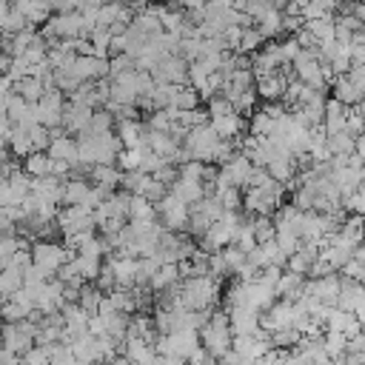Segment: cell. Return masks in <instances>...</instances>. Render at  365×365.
<instances>
[{
  "mask_svg": "<svg viewBox=\"0 0 365 365\" xmlns=\"http://www.w3.org/2000/svg\"><path fill=\"white\" fill-rule=\"evenodd\" d=\"M200 342H202V348L211 354V356H217V359H222L225 354H231L234 351V331H231V317H228V311H214L211 314V322L200 331Z\"/></svg>",
  "mask_w": 365,
  "mask_h": 365,
  "instance_id": "cell-1",
  "label": "cell"
},
{
  "mask_svg": "<svg viewBox=\"0 0 365 365\" xmlns=\"http://www.w3.org/2000/svg\"><path fill=\"white\" fill-rule=\"evenodd\" d=\"M31 257H34V265H40L48 274H57L66 262H74L77 259V251H68L57 240H37L31 245Z\"/></svg>",
  "mask_w": 365,
  "mask_h": 365,
  "instance_id": "cell-2",
  "label": "cell"
},
{
  "mask_svg": "<svg viewBox=\"0 0 365 365\" xmlns=\"http://www.w3.org/2000/svg\"><path fill=\"white\" fill-rule=\"evenodd\" d=\"M220 143H222L220 134H217L211 125H202V128H191L182 145L194 154L197 163L211 165V163H217V148H220Z\"/></svg>",
  "mask_w": 365,
  "mask_h": 365,
  "instance_id": "cell-3",
  "label": "cell"
},
{
  "mask_svg": "<svg viewBox=\"0 0 365 365\" xmlns=\"http://www.w3.org/2000/svg\"><path fill=\"white\" fill-rule=\"evenodd\" d=\"M157 214H160V222L165 225V231H188V222H191V205H185L180 197H174L171 191L157 202Z\"/></svg>",
  "mask_w": 365,
  "mask_h": 365,
  "instance_id": "cell-4",
  "label": "cell"
},
{
  "mask_svg": "<svg viewBox=\"0 0 365 365\" xmlns=\"http://www.w3.org/2000/svg\"><path fill=\"white\" fill-rule=\"evenodd\" d=\"M37 331H40V325L31 322V319L17 322V325H6L3 328V348H9V351L23 356L37 345Z\"/></svg>",
  "mask_w": 365,
  "mask_h": 365,
  "instance_id": "cell-5",
  "label": "cell"
},
{
  "mask_svg": "<svg viewBox=\"0 0 365 365\" xmlns=\"http://www.w3.org/2000/svg\"><path fill=\"white\" fill-rule=\"evenodd\" d=\"M282 66H285V57H282V48H279V43H277V40H268V43H265L254 57H251V71H254V77H257V80L277 74Z\"/></svg>",
  "mask_w": 365,
  "mask_h": 365,
  "instance_id": "cell-6",
  "label": "cell"
},
{
  "mask_svg": "<svg viewBox=\"0 0 365 365\" xmlns=\"http://www.w3.org/2000/svg\"><path fill=\"white\" fill-rule=\"evenodd\" d=\"M188 60L185 57H163L160 66L151 71L157 83H171V86H188Z\"/></svg>",
  "mask_w": 365,
  "mask_h": 365,
  "instance_id": "cell-7",
  "label": "cell"
},
{
  "mask_svg": "<svg viewBox=\"0 0 365 365\" xmlns=\"http://www.w3.org/2000/svg\"><path fill=\"white\" fill-rule=\"evenodd\" d=\"M339 291H342V277H339V274H331V277H322V279H308L302 294H311V297H317L322 305L336 308Z\"/></svg>",
  "mask_w": 365,
  "mask_h": 365,
  "instance_id": "cell-8",
  "label": "cell"
},
{
  "mask_svg": "<svg viewBox=\"0 0 365 365\" xmlns=\"http://www.w3.org/2000/svg\"><path fill=\"white\" fill-rule=\"evenodd\" d=\"M228 317H231V331H234V336H251V334H257L259 331V311H254V308H234V311H228Z\"/></svg>",
  "mask_w": 365,
  "mask_h": 365,
  "instance_id": "cell-9",
  "label": "cell"
},
{
  "mask_svg": "<svg viewBox=\"0 0 365 365\" xmlns=\"http://www.w3.org/2000/svg\"><path fill=\"white\" fill-rule=\"evenodd\" d=\"M71 354L77 362H88V365H97L103 362V348H100V336H91V334H83L80 339L71 342Z\"/></svg>",
  "mask_w": 365,
  "mask_h": 365,
  "instance_id": "cell-10",
  "label": "cell"
},
{
  "mask_svg": "<svg viewBox=\"0 0 365 365\" xmlns=\"http://www.w3.org/2000/svg\"><path fill=\"white\" fill-rule=\"evenodd\" d=\"M123 354L134 362V365H154V359H157V348H154V342H148V339H125V345H123Z\"/></svg>",
  "mask_w": 365,
  "mask_h": 365,
  "instance_id": "cell-11",
  "label": "cell"
},
{
  "mask_svg": "<svg viewBox=\"0 0 365 365\" xmlns=\"http://www.w3.org/2000/svg\"><path fill=\"white\" fill-rule=\"evenodd\" d=\"M26 29H34V26H29V20L14 11V3H0V31H3V37H14Z\"/></svg>",
  "mask_w": 365,
  "mask_h": 365,
  "instance_id": "cell-12",
  "label": "cell"
},
{
  "mask_svg": "<svg viewBox=\"0 0 365 365\" xmlns=\"http://www.w3.org/2000/svg\"><path fill=\"white\" fill-rule=\"evenodd\" d=\"M331 91H334L331 97H336L345 108H359V106L365 103V94L348 80V74H345V77H336V83L331 86Z\"/></svg>",
  "mask_w": 365,
  "mask_h": 365,
  "instance_id": "cell-13",
  "label": "cell"
},
{
  "mask_svg": "<svg viewBox=\"0 0 365 365\" xmlns=\"http://www.w3.org/2000/svg\"><path fill=\"white\" fill-rule=\"evenodd\" d=\"M211 128L220 134V140H234V137L248 134V120L242 114H228V117L211 120Z\"/></svg>",
  "mask_w": 365,
  "mask_h": 365,
  "instance_id": "cell-14",
  "label": "cell"
},
{
  "mask_svg": "<svg viewBox=\"0 0 365 365\" xmlns=\"http://www.w3.org/2000/svg\"><path fill=\"white\" fill-rule=\"evenodd\" d=\"M48 157L51 160H63V163H68L71 168L74 165H80V145H77V137H57L54 143H51V148H48Z\"/></svg>",
  "mask_w": 365,
  "mask_h": 365,
  "instance_id": "cell-15",
  "label": "cell"
},
{
  "mask_svg": "<svg viewBox=\"0 0 365 365\" xmlns=\"http://www.w3.org/2000/svg\"><path fill=\"white\" fill-rule=\"evenodd\" d=\"M20 168H23L31 180H43V177H51L54 160L48 157V151H34V154H29L26 160H20Z\"/></svg>",
  "mask_w": 365,
  "mask_h": 365,
  "instance_id": "cell-16",
  "label": "cell"
},
{
  "mask_svg": "<svg viewBox=\"0 0 365 365\" xmlns=\"http://www.w3.org/2000/svg\"><path fill=\"white\" fill-rule=\"evenodd\" d=\"M14 11L17 14H23L26 20H29V26H34V23H48L51 20V11H54V6L51 3H31V0H17L14 3Z\"/></svg>",
  "mask_w": 365,
  "mask_h": 365,
  "instance_id": "cell-17",
  "label": "cell"
},
{
  "mask_svg": "<svg viewBox=\"0 0 365 365\" xmlns=\"http://www.w3.org/2000/svg\"><path fill=\"white\" fill-rule=\"evenodd\" d=\"M305 282H308V277L294 274V271H285L282 279H279V285H277V297L285 299V302H297L302 297V291H305Z\"/></svg>",
  "mask_w": 365,
  "mask_h": 365,
  "instance_id": "cell-18",
  "label": "cell"
},
{
  "mask_svg": "<svg viewBox=\"0 0 365 365\" xmlns=\"http://www.w3.org/2000/svg\"><path fill=\"white\" fill-rule=\"evenodd\" d=\"M288 86H291V83H288V80H285V77L277 71V74H271V77L257 80V94H259L262 100H268V103H279Z\"/></svg>",
  "mask_w": 365,
  "mask_h": 365,
  "instance_id": "cell-19",
  "label": "cell"
},
{
  "mask_svg": "<svg viewBox=\"0 0 365 365\" xmlns=\"http://www.w3.org/2000/svg\"><path fill=\"white\" fill-rule=\"evenodd\" d=\"M91 180H66L63 182V202L66 205H83L86 208V202H88V197H91Z\"/></svg>",
  "mask_w": 365,
  "mask_h": 365,
  "instance_id": "cell-20",
  "label": "cell"
},
{
  "mask_svg": "<svg viewBox=\"0 0 365 365\" xmlns=\"http://www.w3.org/2000/svg\"><path fill=\"white\" fill-rule=\"evenodd\" d=\"M362 299H365L362 282H354V279H345V277H342V291H339V302H336V308L354 314V311L362 305Z\"/></svg>",
  "mask_w": 365,
  "mask_h": 365,
  "instance_id": "cell-21",
  "label": "cell"
},
{
  "mask_svg": "<svg viewBox=\"0 0 365 365\" xmlns=\"http://www.w3.org/2000/svg\"><path fill=\"white\" fill-rule=\"evenodd\" d=\"M180 282H182L180 265H163V268L151 277L148 288H151V294H163V291H168V288H174V285H180Z\"/></svg>",
  "mask_w": 365,
  "mask_h": 365,
  "instance_id": "cell-22",
  "label": "cell"
},
{
  "mask_svg": "<svg viewBox=\"0 0 365 365\" xmlns=\"http://www.w3.org/2000/svg\"><path fill=\"white\" fill-rule=\"evenodd\" d=\"M157 220V205L145 197H131V208H128V222H154Z\"/></svg>",
  "mask_w": 365,
  "mask_h": 365,
  "instance_id": "cell-23",
  "label": "cell"
},
{
  "mask_svg": "<svg viewBox=\"0 0 365 365\" xmlns=\"http://www.w3.org/2000/svg\"><path fill=\"white\" fill-rule=\"evenodd\" d=\"M103 297H106V294H103L94 282H86V285L80 288V302H77V305H80L88 317H97V314H100V302H103Z\"/></svg>",
  "mask_w": 365,
  "mask_h": 365,
  "instance_id": "cell-24",
  "label": "cell"
},
{
  "mask_svg": "<svg viewBox=\"0 0 365 365\" xmlns=\"http://www.w3.org/2000/svg\"><path fill=\"white\" fill-rule=\"evenodd\" d=\"M91 182H94V185H103V188H108V191H114V188L123 182V171H120L117 165H94Z\"/></svg>",
  "mask_w": 365,
  "mask_h": 365,
  "instance_id": "cell-25",
  "label": "cell"
},
{
  "mask_svg": "<svg viewBox=\"0 0 365 365\" xmlns=\"http://www.w3.org/2000/svg\"><path fill=\"white\" fill-rule=\"evenodd\" d=\"M274 128H277V123L271 120V114L265 108H257L248 120V134H254V137H271Z\"/></svg>",
  "mask_w": 365,
  "mask_h": 365,
  "instance_id": "cell-26",
  "label": "cell"
},
{
  "mask_svg": "<svg viewBox=\"0 0 365 365\" xmlns=\"http://www.w3.org/2000/svg\"><path fill=\"white\" fill-rule=\"evenodd\" d=\"M145 151H148V145H143V148H123L120 157H117V168H120L123 174L140 171V168H143V160H145Z\"/></svg>",
  "mask_w": 365,
  "mask_h": 365,
  "instance_id": "cell-27",
  "label": "cell"
},
{
  "mask_svg": "<svg viewBox=\"0 0 365 365\" xmlns=\"http://www.w3.org/2000/svg\"><path fill=\"white\" fill-rule=\"evenodd\" d=\"M328 151L331 157H354L356 154V140L351 134H331L328 137Z\"/></svg>",
  "mask_w": 365,
  "mask_h": 365,
  "instance_id": "cell-28",
  "label": "cell"
},
{
  "mask_svg": "<svg viewBox=\"0 0 365 365\" xmlns=\"http://www.w3.org/2000/svg\"><path fill=\"white\" fill-rule=\"evenodd\" d=\"M9 151L14 154V157H20V160H26L29 154H34V145H31V134H29V128H14V134H11V143H9Z\"/></svg>",
  "mask_w": 365,
  "mask_h": 365,
  "instance_id": "cell-29",
  "label": "cell"
},
{
  "mask_svg": "<svg viewBox=\"0 0 365 365\" xmlns=\"http://www.w3.org/2000/svg\"><path fill=\"white\" fill-rule=\"evenodd\" d=\"M74 262H77V268H80V274H83L86 282H97V277H100V271L106 265L103 257H88V254H77Z\"/></svg>",
  "mask_w": 365,
  "mask_h": 365,
  "instance_id": "cell-30",
  "label": "cell"
},
{
  "mask_svg": "<svg viewBox=\"0 0 365 365\" xmlns=\"http://www.w3.org/2000/svg\"><path fill=\"white\" fill-rule=\"evenodd\" d=\"M356 319V314L351 311H342V308H328V317H325V331H336V334H345L351 328V322Z\"/></svg>",
  "mask_w": 365,
  "mask_h": 365,
  "instance_id": "cell-31",
  "label": "cell"
},
{
  "mask_svg": "<svg viewBox=\"0 0 365 365\" xmlns=\"http://www.w3.org/2000/svg\"><path fill=\"white\" fill-rule=\"evenodd\" d=\"M322 348L331 359H342L348 354V336L345 334H336V331H325L322 336Z\"/></svg>",
  "mask_w": 365,
  "mask_h": 365,
  "instance_id": "cell-32",
  "label": "cell"
},
{
  "mask_svg": "<svg viewBox=\"0 0 365 365\" xmlns=\"http://www.w3.org/2000/svg\"><path fill=\"white\" fill-rule=\"evenodd\" d=\"M20 288H23V274L14 271V268H3L0 271V294H3V299L14 297Z\"/></svg>",
  "mask_w": 365,
  "mask_h": 365,
  "instance_id": "cell-33",
  "label": "cell"
},
{
  "mask_svg": "<svg viewBox=\"0 0 365 365\" xmlns=\"http://www.w3.org/2000/svg\"><path fill=\"white\" fill-rule=\"evenodd\" d=\"M299 342H302V334H299L297 328H288V331H277V334H271V348H274V351H294Z\"/></svg>",
  "mask_w": 365,
  "mask_h": 365,
  "instance_id": "cell-34",
  "label": "cell"
},
{
  "mask_svg": "<svg viewBox=\"0 0 365 365\" xmlns=\"http://www.w3.org/2000/svg\"><path fill=\"white\" fill-rule=\"evenodd\" d=\"M200 94L191 88V86H180L177 88V94H174V108H180V111H194V108H200Z\"/></svg>",
  "mask_w": 365,
  "mask_h": 365,
  "instance_id": "cell-35",
  "label": "cell"
},
{
  "mask_svg": "<svg viewBox=\"0 0 365 365\" xmlns=\"http://www.w3.org/2000/svg\"><path fill=\"white\" fill-rule=\"evenodd\" d=\"M254 237H257V242H259V245L274 242V240H277L274 217H254Z\"/></svg>",
  "mask_w": 365,
  "mask_h": 365,
  "instance_id": "cell-36",
  "label": "cell"
},
{
  "mask_svg": "<svg viewBox=\"0 0 365 365\" xmlns=\"http://www.w3.org/2000/svg\"><path fill=\"white\" fill-rule=\"evenodd\" d=\"M26 245H29V240L20 237V234H17V237H3V240H0V265L6 268V265L11 262V257H14L20 248H26Z\"/></svg>",
  "mask_w": 365,
  "mask_h": 365,
  "instance_id": "cell-37",
  "label": "cell"
},
{
  "mask_svg": "<svg viewBox=\"0 0 365 365\" xmlns=\"http://www.w3.org/2000/svg\"><path fill=\"white\" fill-rule=\"evenodd\" d=\"M265 46V37L259 34V29L254 26V29H245V34H242V43H240V54H248V57H254L259 48Z\"/></svg>",
  "mask_w": 365,
  "mask_h": 365,
  "instance_id": "cell-38",
  "label": "cell"
},
{
  "mask_svg": "<svg viewBox=\"0 0 365 365\" xmlns=\"http://www.w3.org/2000/svg\"><path fill=\"white\" fill-rule=\"evenodd\" d=\"M205 111L211 114V120H220V117H228V114H237V111H234V103H231L228 97H222V94H217V97H211V100L205 103Z\"/></svg>",
  "mask_w": 365,
  "mask_h": 365,
  "instance_id": "cell-39",
  "label": "cell"
},
{
  "mask_svg": "<svg viewBox=\"0 0 365 365\" xmlns=\"http://www.w3.org/2000/svg\"><path fill=\"white\" fill-rule=\"evenodd\" d=\"M317 200H319L317 185H302V188L294 194V205H297L299 211H314V208H317Z\"/></svg>",
  "mask_w": 365,
  "mask_h": 365,
  "instance_id": "cell-40",
  "label": "cell"
},
{
  "mask_svg": "<svg viewBox=\"0 0 365 365\" xmlns=\"http://www.w3.org/2000/svg\"><path fill=\"white\" fill-rule=\"evenodd\" d=\"M128 71H137V60H134L131 54H117V57H111V77H108V80H117V77H123V74H128Z\"/></svg>",
  "mask_w": 365,
  "mask_h": 365,
  "instance_id": "cell-41",
  "label": "cell"
},
{
  "mask_svg": "<svg viewBox=\"0 0 365 365\" xmlns=\"http://www.w3.org/2000/svg\"><path fill=\"white\" fill-rule=\"evenodd\" d=\"M29 134H31V145H34V151H48L51 143H54V134H51V128H46V125H34Z\"/></svg>",
  "mask_w": 365,
  "mask_h": 365,
  "instance_id": "cell-42",
  "label": "cell"
},
{
  "mask_svg": "<svg viewBox=\"0 0 365 365\" xmlns=\"http://www.w3.org/2000/svg\"><path fill=\"white\" fill-rule=\"evenodd\" d=\"M217 197H220L225 211H240L242 208V188H222V191H217Z\"/></svg>",
  "mask_w": 365,
  "mask_h": 365,
  "instance_id": "cell-43",
  "label": "cell"
},
{
  "mask_svg": "<svg viewBox=\"0 0 365 365\" xmlns=\"http://www.w3.org/2000/svg\"><path fill=\"white\" fill-rule=\"evenodd\" d=\"M311 265H314V259L305 254V251H297L294 257H288V271H294V274H302V277H308L311 274Z\"/></svg>",
  "mask_w": 365,
  "mask_h": 365,
  "instance_id": "cell-44",
  "label": "cell"
},
{
  "mask_svg": "<svg viewBox=\"0 0 365 365\" xmlns=\"http://www.w3.org/2000/svg\"><path fill=\"white\" fill-rule=\"evenodd\" d=\"M345 134H351L354 140L365 134V117L359 114V108H348V120H345Z\"/></svg>",
  "mask_w": 365,
  "mask_h": 365,
  "instance_id": "cell-45",
  "label": "cell"
},
{
  "mask_svg": "<svg viewBox=\"0 0 365 365\" xmlns=\"http://www.w3.org/2000/svg\"><path fill=\"white\" fill-rule=\"evenodd\" d=\"M257 88H251V91H242L237 100H234V111L237 114H254V108H257Z\"/></svg>",
  "mask_w": 365,
  "mask_h": 365,
  "instance_id": "cell-46",
  "label": "cell"
},
{
  "mask_svg": "<svg viewBox=\"0 0 365 365\" xmlns=\"http://www.w3.org/2000/svg\"><path fill=\"white\" fill-rule=\"evenodd\" d=\"M222 257H225V262H228V271H231L234 277H237V271H240V268L248 262V254H245V251H240L237 245L225 248V251H222Z\"/></svg>",
  "mask_w": 365,
  "mask_h": 365,
  "instance_id": "cell-47",
  "label": "cell"
},
{
  "mask_svg": "<svg viewBox=\"0 0 365 365\" xmlns=\"http://www.w3.org/2000/svg\"><path fill=\"white\" fill-rule=\"evenodd\" d=\"M342 208L351 211V217H365V188H359V191H354L351 197H345Z\"/></svg>",
  "mask_w": 365,
  "mask_h": 365,
  "instance_id": "cell-48",
  "label": "cell"
},
{
  "mask_svg": "<svg viewBox=\"0 0 365 365\" xmlns=\"http://www.w3.org/2000/svg\"><path fill=\"white\" fill-rule=\"evenodd\" d=\"M23 365H51V354L46 345H34L29 354H23Z\"/></svg>",
  "mask_w": 365,
  "mask_h": 365,
  "instance_id": "cell-49",
  "label": "cell"
},
{
  "mask_svg": "<svg viewBox=\"0 0 365 365\" xmlns=\"http://www.w3.org/2000/svg\"><path fill=\"white\" fill-rule=\"evenodd\" d=\"M180 177H182V180H194V182H202V177H205V163H197V160H191V163L180 165Z\"/></svg>",
  "mask_w": 365,
  "mask_h": 365,
  "instance_id": "cell-50",
  "label": "cell"
},
{
  "mask_svg": "<svg viewBox=\"0 0 365 365\" xmlns=\"http://www.w3.org/2000/svg\"><path fill=\"white\" fill-rule=\"evenodd\" d=\"M274 182V177L268 174V168H254L251 177H248V185L245 188H268Z\"/></svg>",
  "mask_w": 365,
  "mask_h": 365,
  "instance_id": "cell-51",
  "label": "cell"
},
{
  "mask_svg": "<svg viewBox=\"0 0 365 365\" xmlns=\"http://www.w3.org/2000/svg\"><path fill=\"white\" fill-rule=\"evenodd\" d=\"M339 277H345V279H354V282H362L365 285V265L359 262V259H351L345 268H342V274Z\"/></svg>",
  "mask_w": 365,
  "mask_h": 365,
  "instance_id": "cell-52",
  "label": "cell"
},
{
  "mask_svg": "<svg viewBox=\"0 0 365 365\" xmlns=\"http://www.w3.org/2000/svg\"><path fill=\"white\" fill-rule=\"evenodd\" d=\"M279 48H282V57H285V63H294V60L299 57V51H302V46L297 43V37H285V40L279 43Z\"/></svg>",
  "mask_w": 365,
  "mask_h": 365,
  "instance_id": "cell-53",
  "label": "cell"
},
{
  "mask_svg": "<svg viewBox=\"0 0 365 365\" xmlns=\"http://www.w3.org/2000/svg\"><path fill=\"white\" fill-rule=\"evenodd\" d=\"M325 117H348V108H345L336 97H328V103H325Z\"/></svg>",
  "mask_w": 365,
  "mask_h": 365,
  "instance_id": "cell-54",
  "label": "cell"
},
{
  "mask_svg": "<svg viewBox=\"0 0 365 365\" xmlns=\"http://www.w3.org/2000/svg\"><path fill=\"white\" fill-rule=\"evenodd\" d=\"M88 334H91V336H108V331H106V319H103L100 314L88 319Z\"/></svg>",
  "mask_w": 365,
  "mask_h": 365,
  "instance_id": "cell-55",
  "label": "cell"
},
{
  "mask_svg": "<svg viewBox=\"0 0 365 365\" xmlns=\"http://www.w3.org/2000/svg\"><path fill=\"white\" fill-rule=\"evenodd\" d=\"M348 80H351V83L365 94V66H354V68L348 71Z\"/></svg>",
  "mask_w": 365,
  "mask_h": 365,
  "instance_id": "cell-56",
  "label": "cell"
},
{
  "mask_svg": "<svg viewBox=\"0 0 365 365\" xmlns=\"http://www.w3.org/2000/svg\"><path fill=\"white\" fill-rule=\"evenodd\" d=\"M348 354H365V331L348 339Z\"/></svg>",
  "mask_w": 365,
  "mask_h": 365,
  "instance_id": "cell-57",
  "label": "cell"
},
{
  "mask_svg": "<svg viewBox=\"0 0 365 365\" xmlns=\"http://www.w3.org/2000/svg\"><path fill=\"white\" fill-rule=\"evenodd\" d=\"M220 365H254V362H248V359H242L237 351H231V354H225V356L220 359Z\"/></svg>",
  "mask_w": 365,
  "mask_h": 365,
  "instance_id": "cell-58",
  "label": "cell"
},
{
  "mask_svg": "<svg viewBox=\"0 0 365 365\" xmlns=\"http://www.w3.org/2000/svg\"><path fill=\"white\" fill-rule=\"evenodd\" d=\"M356 154L365 160V134H362V137H356Z\"/></svg>",
  "mask_w": 365,
  "mask_h": 365,
  "instance_id": "cell-59",
  "label": "cell"
},
{
  "mask_svg": "<svg viewBox=\"0 0 365 365\" xmlns=\"http://www.w3.org/2000/svg\"><path fill=\"white\" fill-rule=\"evenodd\" d=\"M354 259H359V262L365 265V242H362V245H359V248L354 251Z\"/></svg>",
  "mask_w": 365,
  "mask_h": 365,
  "instance_id": "cell-60",
  "label": "cell"
}]
</instances>
